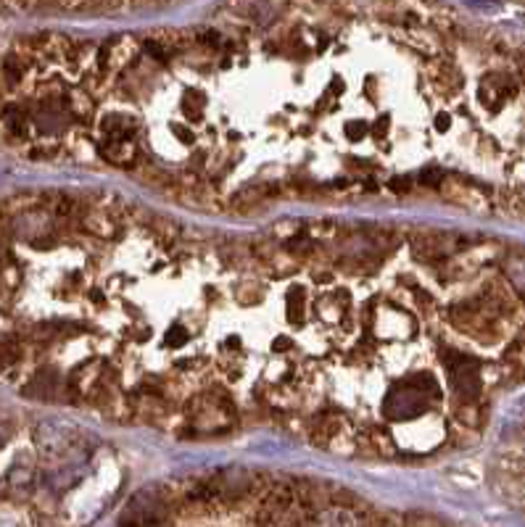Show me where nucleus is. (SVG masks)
<instances>
[{
	"mask_svg": "<svg viewBox=\"0 0 525 527\" xmlns=\"http://www.w3.org/2000/svg\"><path fill=\"white\" fill-rule=\"evenodd\" d=\"M449 372H451V382H454V390L462 396V398H475L478 390H481V374H478V361L473 358H465V356H451V361H446Z\"/></svg>",
	"mask_w": 525,
	"mask_h": 527,
	"instance_id": "obj_1",
	"label": "nucleus"
},
{
	"mask_svg": "<svg viewBox=\"0 0 525 527\" xmlns=\"http://www.w3.org/2000/svg\"><path fill=\"white\" fill-rule=\"evenodd\" d=\"M290 504H293V491H290V485H274V488H269V493H266V499H264V507H266V509H274V512H285Z\"/></svg>",
	"mask_w": 525,
	"mask_h": 527,
	"instance_id": "obj_2",
	"label": "nucleus"
},
{
	"mask_svg": "<svg viewBox=\"0 0 525 527\" xmlns=\"http://www.w3.org/2000/svg\"><path fill=\"white\" fill-rule=\"evenodd\" d=\"M3 119H5V124H8L13 132H24V127H27V114H24L19 106H8L5 114H3Z\"/></svg>",
	"mask_w": 525,
	"mask_h": 527,
	"instance_id": "obj_3",
	"label": "nucleus"
},
{
	"mask_svg": "<svg viewBox=\"0 0 525 527\" xmlns=\"http://www.w3.org/2000/svg\"><path fill=\"white\" fill-rule=\"evenodd\" d=\"M19 356H21V346H19L16 341H3V343H0V364H3V366L16 364Z\"/></svg>",
	"mask_w": 525,
	"mask_h": 527,
	"instance_id": "obj_4",
	"label": "nucleus"
},
{
	"mask_svg": "<svg viewBox=\"0 0 525 527\" xmlns=\"http://www.w3.org/2000/svg\"><path fill=\"white\" fill-rule=\"evenodd\" d=\"M3 75H5V80L11 83V85H16L19 80H21V67L16 64V61H5V67H3Z\"/></svg>",
	"mask_w": 525,
	"mask_h": 527,
	"instance_id": "obj_5",
	"label": "nucleus"
},
{
	"mask_svg": "<svg viewBox=\"0 0 525 527\" xmlns=\"http://www.w3.org/2000/svg\"><path fill=\"white\" fill-rule=\"evenodd\" d=\"M288 309H290V319L298 322V317H301V311H304V298L296 293L293 298H288Z\"/></svg>",
	"mask_w": 525,
	"mask_h": 527,
	"instance_id": "obj_6",
	"label": "nucleus"
},
{
	"mask_svg": "<svg viewBox=\"0 0 525 527\" xmlns=\"http://www.w3.org/2000/svg\"><path fill=\"white\" fill-rule=\"evenodd\" d=\"M167 341H170V346H179V343H185V333H182L179 327H172V330L167 333Z\"/></svg>",
	"mask_w": 525,
	"mask_h": 527,
	"instance_id": "obj_7",
	"label": "nucleus"
},
{
	"mask_svg": "<svg viewBox=\"0 0 525 527\" xmlns=\"http://www.w3.org/2000/svg\"><path fill=\"white\" fill-rule=\"evenodd\" d=\"M410 179H391V190H407Z\"/></svg>",
	"mask_w": 525,
	"mask_h": 527,
	"instance_id": "obj_8",
	"label": "nucleus"
}]
</instances>
